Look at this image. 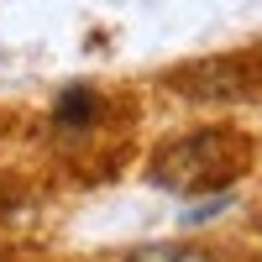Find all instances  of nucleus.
<instances>
[{
    "instance_id": "6",
    "label": "nucleus",
    "mask_w": 262,
    "mask_h": 262,
    "mask_svg": "<svg viewBox=\"0 0 262 262\" xmlns=\"http://www.w3.org/2000/svg\"><path fill=\"white\" fill-rule=\"evenodd\" d=\"M0 262H79V257H42V252H0Z\"/></svg>"
},
{
    "instance_id": "7",
    "label": "nucleus",
    "mask_w": 262,
    "mask_h": 262,
    "mask_svg": "<svg viewBox=\"0 0 262 262\" xmlns=\"http://www.w3.org/2000/svg\"><path fill=\"white\" fill-rule=\"evenodd\" d=\"M247 215H252V221L262 226V173L252 179V205H247Z\"/></svg>"
},
{
    "instance_id": "5",
    "label": "nucleus",
    "mask_w": 262,
    "mask_h": 262,
    "mask_svg": "<svg viewBox=\"0 0 262 262\" xmlns=\"http://www.w3.org/2000/svg\"><path fill=\"white\" fill-rule=\"evenodd\" d=\"M27 131V111H11V105H0V147H6L11 137H21Z\"/></svg>"
},
{
    "instance_id": "3",
    "label": "nucleus",
    "mask_w": 262,
    "mask_h": 262,
    "mask_svg": "<svg viewBox=\"0 0 262 262\" xmlns=\"http://www.w3.org/2000/svg\"><path fill=\"white\" fill-rule=\"evenodd\" d=\"M147 90L179 116H242L262 105V37L173 58L147 74Z\"/></svg>"
},
{
    "instance_id": "2",
    "label": "nucleus",
    "mask_w": 262,
    "mask_h": 262,
    "mask_svg": "<svg viewBox=\"0 0 262 262\" xmlns=\"http://www.w3.org/2000/svg\"><path fill=\"white\" fill-rule=\"evenodd\" d=\"M137 173L147 189L184 205L242 194V184L262 173V131L242 116H189L142 147Z\"/></svg>"
},
{
    "instance_id": "4",
    "label": "nucleus",
    "mask_w": 262,
    "mask_h": 262,
    "mask_svg": "<svg viewBox=\"0 0 262 262\" xmlns=\"http://www.w3.org/2000/svg\"><path fill=\"white\" fill-rule=\"evenodd\" d=\"M100 262H257V252L242 247V242H226V236L179 231V236H152V242L111 247Z\"/></svg>"
},
{
    "instance_id": "1",
    "label": "nucleus",
    "mask_w": 262,
    "mask_h": 262,
    "mask_svg": "<svg viewBox=\"0 0 262 262\" xmlns=\"http://www.w3.org/2000/svg\"><path fill=\"white\" fill-rule=\"evenodd\" d=\"M147 126V84L121 79H69L58 84L32 121L37 152H48L58 173L79 184H111L142 158Z\"/></svg>"
}]
</instances>
